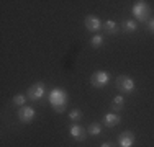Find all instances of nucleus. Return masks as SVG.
<instances>
[{
	"mask_svg": "<svg viewBox=\"0 0 154 147\" xmlns=\"http://www.w3.org/2000/svg\"><path fill=\"white\" fill-rule=\"evenodd\" d=\"M49 103L56 113H64L67 105V92L62 88H53L49 92Z\"/></svg>",
	"mask_w": 154,
	"mask_h": 147,
	"instance_id": "obj_1",
	"label": "nucleus"
},
{
	"mask_svg": "<svg viewBox=\"0 0 154 147\" xmlns=\"http://www.w3.org/2000/svg\"><path fill=\"white\" fill-rule=\"evenodd\" d=\"M133 15L136 16L138 21H149L151 20V7L148 5V2L141 0V2H134L133 5Z\"/></svg>",
	"mask_w": 154,
	"mask_h": 147,
	"instance_id": "obj_2",
	"label": "nucleus"
},
{
	"mask_svg": "<svg viewBox=\"0 0 154 147\" xmlns=\"http://www.w3.org/2000/svg\"><path fill=\"white\" fill-rule=\"evenodd\" d=\"M115 87L120 93H125V95H130L134 92V80L128 75H118L115 79Z\"/></svg>",
	"mask_w": 154,
	"mask_h": 147,
	"instance_id": "obj_3",
	"label": "nucleus"
},
{
	"mask_svg": "<svg viewBox=\"0 0 154 147\" xmlns=\"http://www.w3.org/2000/svg\"><path fill=\"white\" fill-rule=\"evenodd\" d=\"M45 93H46V85L43 82H36L28 88L26 97H28V100H31V101H39L45 97Z\"/></svg>",
	"mask_w": 154,
	"mask_h": 147,
	"instance_id": "obj_4",
	"label": "nucleus"
},
{
	"mask_svg": "<svg viewBox=\"0 0 154 147\" xmlns=\"http://www.w3.org/2000/svg\"><path fill=\"white\" fill-rule=\"evenodd\" d=\"M110 82V74L105 70H97L90 75V85L95 88H103Z\"/></svg>",
	"mask_w": 154,
	"mask_h": 147,
	"instance_id": "obj_5",
	"label": "nucleus"
},
{
	"mask_svg": "<svg viewBox=\"0 0 154 147\" xmlns=\"http://www.w3.org/2000/svg\"><path fill=\"white\" fill-rule=\"evenodd\" d=\"M69 134H71V137L75 139L77 142H84L87 139V136H89V132H87L85 128H82L80 124L74 123L71 126V129H69Z\"/></svg>",
	"mask_w": 154,
	"mask_h": 147,
	"instance_id": "obj_6",
	"label": "nucleus"
},
{
	"mask_svg": "<svg viewBox=\"0 0 154 147\" xmlns=\"http://www.w3.org/2000/svg\"><path fill=\"white\" fill-rule=\"evenodd\" d=\"M35 115H36V111L31 106H21V108L18 110V119L25 124H30L33 121V118H35Z\"/></svg>",
	"mask_w": 154,
	"mask_h": 147,
	"instance_id": "obj_7",
	"label": "nucleus"
},
{
	"mask_svg": "<svg viewBox=\"0 0 154 147\" xmlns=\"http://www.w3.org/2000/svg\"><path fill=\"white\" fill-rule=\"evenodd\" d=\"M84 25H85V28L89 29V31H92V33L100 31V28H102V21H100V18L95 16V15H87L85 20H84Z\"/></svg>",
	"mask_w": 154,
	"mask_h": 147,
	"instance_id": "obj_8",
	"label": "nucleus"
},
{
	"mask_svg": "<svg viewBox=\"0 0 154 147\" xmlns=\"http://www.w3.org/2000/svg\"><path fill=\"white\" fill-rule=\"evenodd\" d=\"M134 144V132L125 131L118 136V146L120 147H133Z\"/></svg>",
	"mask_w": 154,
	"mask_h": 147,
	"instance_id": "obj_9",
	"label": "nucleus"
},
{
	"mask_svg": "<svg viewBox=\"0 0 154 147\" xmlns=\"http://www.w3.org/2000/svg\"><path fill=\"white\" fill-rule=\"evenodd\" d=\"M120 123H122V118L116 115V113H107V115L103 116V124L107 128H115V126H118Z\"/></svg>",
	"mask_w": 154,
	"mask_h": 147,
	"instance_id": "obj_10",
	"label": "nucleus"
},
{
	"mask_svg": "<svg viewBox=\"0 0 154 147\" xmlns=\"http://www.w3.org/2000/svg\"><path fill=\"white\" fill-rule=\"evenodd\" d=\"M102 29H103L105 34H116V33L120 31V29H118V25H116L113 20L103 21V23H102Z\"/></svg>",
	"mask_w": 154,
	"mask_h": 147,
	"instance_id": "obj_11",
	"label": "nucleus"
},
{
	"mask_svg": "<svg viewBox=\"0 0 154 147\" xmlns=\"http://www.w3.org/2000/svg\"><path fill=\"white\" fill-rule=\"evenodd\" d=\"M110 108L113 110V113H118L122 111V110L125 108V98L122 97V95H118V97H115L112 100V105H110Z\"/></svg>",
	"mask_w": 154,
	"mask_h": 147,
	"instance_id": "obj_12",
	"label": "nucleus"
},
{
	"mask_svg": "<svg viewBox=\"0 0 154 147\" xmlns=\"http://www.w3.org/2000/svg\"><path fill=\"white\" fill-rule=\"evenodd\" d=\"M87 132H89V136H94V137H97L98 134H102V124L97 123V121L90 123L89 128H87Z\"/></svg>",
	"mask_w": 154,
	"mask_h": 147,
	"instance_id": "obj_13",
	"label": "nucleus"
},
{
	"mask_svg": "<svg viewBox=\"0 0 154 147\" xmlns=\"http://www.w3.org/2000/svg\"><path fill=\"white\" fill-rule=\"evenodd\" d=\"M122 28H123V31H126V33H134L138 29V23L134 20H125Z\"/></svg>",
	"mask_w": 154,
	"mask_h": 147,
	"instance_id": "obj_14",
	"label": "nucleus"
},
{
	"mask_svg": "<svg viewBox=\"0 0 154 147\" xmlns=\"http://www.w3.org/2000/svg\"><path fill=\"white\" fill-rule=\"evenodd\" d=\"M26 98H28V97H25L23 93H17L15 97L12 98V103H13L15 106H20V108H21V106H25V101H26Z\"/></svg>",
	"mask_w": 154,
	"mask_h": 147,
	"instance_id": "obj_15",
	"label": "nucleus"
},
{
	"mask_svg": "<svg viewBox=\"0 0 154 147\" xmlns=\"http://www.w3.org/2000/svg\"><path fill=\"white\" fill-rule=\"evenodd\" d=\"M90 46L95 47V49H97V47H102V46H103V36H102V34H95L94 38L90 39Z\"/></svg>",
	"mask_w": 154,
	"mask_h": 147,
	"instance_id": "obj_16",
	"label": "nucleus"
},
{
	"mask_svg": "<svg viewBox=\"0 0 154 147\" xmlns=\"http://www.w3.org/2000/svg\"><path fill=\"white\" fill-rule=\"evenodd\" d=\"M69 118H71V121H80V118H82V111H80L79 108H74L71 113H69Z\"/></svg>",
	"mask_w": 154,
	"mask_h": 147,
	"instance_id": "obj_17",
	"label": "nucleus"
},
{
	"mask_svg": "<svg viewBox=\"0 0 154 147\" xmlns=\"http://www.w3.org/2000/svg\"><path fill=\"white\" fill-rule=\"evenodd\" d=\"M148 28H149V31L154 33V18H151V20L148 21Z\"/></svg>",
	"mask_w": 154,
	"mask_h": 147,
	"instance_id": "obj_18",
	"label": "nucleus"
},
{
	"mask_svg": "<svg viewBox=\"0 0 154 147\" xmlns=\"http://www.w3.org/2000/svg\"><path fill=\"white\" fill-rule=\"evenodd\" d=\"M100 147H115V142H112V141L102 142V146H100Z\"/></svg>",
	"mask_w": 154,
	"mask_h": 147,
	"instance_id": "obj_19",
	"label": "nucleus"
}]
</instances>
